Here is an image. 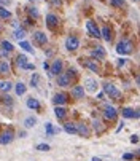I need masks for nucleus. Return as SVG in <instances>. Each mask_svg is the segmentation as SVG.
I'll return each mask as SVG.
<instances>
[{"label": "nucleus", "instance_id": "nucleus-25", "mask_svg": "<svg viewBox=\"0 0 140 161\" xmlns=\"http://www.w3.org/2000/svg\"><path fill=\"white\" fill-rule=\"evenodd\" d=\"M11 18V11L7 10L5 7H0V19H10Z\"/></svg>", "mask_w": 140, "mask_h": 161}, {"label": "nucleus", "instance_id": "nucleus-43", "mask_svg": "<svg viewBox=\"0 0 140 161\" xmlns=\"http://www.w3.org/2000/svg\"><path fill=\"white\" fill-rule=\"evenodd\" d=\"M10 0H0V5H8Z\"/></svg>", "mask_w": 140, "mask_h": 161}, {"label": "nucleus", "instance_id": "nucleus-26", "mask_svg": "<svg viewBox=\"0 0 140 161\" xmlns=\"http://www.w3.org/2000/svg\"><path fill=\"white\" fill-rule=\"evenodd\" d=\"M13 37H14L16 40H19V42H21L22 38L26 37V31L22 29V27H21V29H16V31H14V34H13Z\"/></svg>", "mask_w": 140, "mask_h": 161}, {"label": "nucleus", "instance_id": "nucleus-40", "mask_svg": "<svg viewBox=\"0 0 140 161\" xmlns=\"http://www.w3.org/2000/svg\"><path fill=\"white\" fill-rule=\"evenodd\" d=\"M0 58H8V51H5L3 48H0Z\"/></svg>", "mask_w": 140, "mask_h": 161}, {"label": "nucleus", "instance_id": "nucleus-18", "mask_svg": "<svg viewBox=\"0 0 140 161\" xmlns=\"http://www.w3.org/2000/svg\"><path fill=\"white\" fill-rule=\"evenodd\" d=\"M100 34H102V38H104L105 42H108V43H110V42L113 40V31H111L108 26H104V27H102V31H100Z\"/></svg>", "mask_w": 140, "mask_h": 161}, {"label": "nucleus", "instance_id": "nucleus-7", "mask_svg": "<svg viewBox=\"0 0 140 161\" xmlns=\"http://www.w3.org/2000/svg\"><path fill=\"white\" fill-rule=\"evenodd\" d=\"M13 137H14V134H13L11 129L3 131L2 134H0V144H2V145H8V144H11V142H13Z\"/></svg>", "mask_w": 140, "mask_h": 161}, {"label": "nucleus", "instance_id": "nucleus-30", "mask_svg": "<svg viewBox=\"0 0 140 161\" xmlns=\"http://www.w3.org/2000/svg\"><path fill=\"white\" fill-rule=\"evenodd\" d=\"M2 48H3L5 51H8V53H11V51L14 50V47H13L8 40H3V42H2Z\"/></svg>", "mask_w": 140, "mask_h": 161}, {"label": "nucleus", "instance_id": "nucleus-22", "mask_svg": "<svg viewBox=\"0 0 140 161\" xmlns=\"http://www.w3.org/2000/svg\"><path fill=\"white\" fill-rule=\"evenodd\" d=\"M14 89H16V94H18V96H22V94H26V91H27L26 85H24V83H21V81L14 85Z\"/></svg>", "mask_w": 140, "mask_h": 161}, {"label": "nucleus", "instance_id": "nucleus-29", "mask_svg": "<svg viewBox=\"0 0 140 161\" xmlns=\"http://www.w3.org/2000/svg\"><path fill=\"white\" fill-rule=\"evenodd\" d=\"M11 88H13V83L11 81H2V83H0V89H2L3 93H8Z\"/></svg>", "mask_w": 140, "mask_h": 161}, {"label": "nucleus", "instance_id": "nucleus-21", "mask_svg": "<svg viewBox=\"0 0 140 161\" xmlns=\"http://www.w3.org/2000/svg\"><path fill=\"white\" fill-rule=\"evenodd\" d=\"M26 104H27V107L32 108V110H38V108H40V102H38V99H35V97H29Z\"/></svg>", "mask_w": 140, "mask_h": 161}, {"label": "nucleus", "instance_id": "nucleus-11", "mask_svg": "<svg viewBox=\"0 0 140 161\" xmlns=\"http://www.w3.org/2000/svg\"><path fill=\"white\" fill-rule=\"evenodd\" d=\"M57 24H59V19H57L56 14H53V13L46 14V26H48L50 29H54Z\"/></svg>", "mask_w": 140, "mask_h": 161}, {"label": "nucleus", "instance_id": "nucleus-36", "mask_svg": "<svg viewBox=\"0 0 140 161\" xmlns=\"http://www.w3.org/2000/svg\"><path fill=\"white\" fill-rule=\"evenodd\" d=\"M29 14H30V18H34V19H37L38 16H40V13H38V10L34 7V8H29Z\"/></svg>", "mask_w": 140, "mask_h": 161}, {"label": "nucleus", "instance_id": "nucleus-46", "mask_svg": "<svg viewBox=\"0 0 140 161\" xmlns=\"http://www.w3.org/2000/svg\"><path fill=\"white\" fill-rule=\"evenodd\" d=\"M53 3L54 5H61V0H53Z\"/></svg>", "mask_w": 140, "mask_h": 161}, {"label": "nucleus", "instance_id": "nucleus-41", "mask_svg": "<svg viewBox=\"0 0 140 161\" xmlns=\"http://www.w3.org/2000/svg\"><path fill=\"white\" fill-rule=\"evenodd\" d=\"M131 142H132V144H137V142H138V136H132V137H131Z\"/></svg>", "mask_w": 140, "mask_h": 161}, {"label": "nucleus", "instance_id": "nucleus-3", "mask_svg": "<svg viewBox=\"0 0 140 161\" xmlns=\"http://www.w3.org/2000/svg\"><path fill=\"white\" fill-rule=\"evenodd\" d=\"M86 31L88 34L92 37V38H100L102 34H100V29L97 27V24L94 21H86Z\"/></svg>", "mask_w": 140, "mask_h": 161}, {"label": "nucleus", "instance_id": "nucleus-33", "mask_svg": "<svg viewBox=\"0 0 140 161\" xmlns=\"http://www.w3.org/2000/svg\"><path fill=\"white\" fill-rule=\"evenodd\" d=\"M38 80H40L38 74H34L32 78H30V86H32V88H37V86H38Z\"/></svg>", "mask_w": 140, "mask_h": 161}, {"label": "nucleus", "instance_id": "nucleus-39", "mask_svg": "<svg viewBox=\"0 0 140 161\" xmlns=\"http://www.w3.org/2000/svg\"><path fill=\"white\" fill-rule=\"evenodd\" d=\"M126 62H127V59H124V58L118 59V65H120V67H124V65H126Z\"/></svg>", "mask_w": 140, "mask_h": 161}, {"label": "nucleus", "instance_id": "nucleus-31", "mask_svg": "<svg viewBox=\"0 0 140 161\" xmlns=\"http://www.w3.org/2000/svg\"><path fill=\"white\" fill-rule=\"evenodd\" d=\"M45 131H46V134H50V136H53V134L59 132V129L53 128V125H51V123H46V128H45Z\"/></svg>", "mask_w": 140, "mask_h": 161}, {"label": "nucleus", "instance_id": "nucleus-10", "mask_svg": "<svg viewBox=\"0 0 140 161\" xmlns=\"http://www.w3.org/2000/svg\"><path fill=\"white\" fill-rule=\"evenodd\" d=\"M77 129H78V136H81V137H89L91 136V129H89V126L88 125H84V123H78L77 125Z\"/></svg>", "mask_w": 140, "mask_h": 161}, {"label": "nucleus", "instance_id": "nucleus-44", "mask_svg": "<svg viewBox=\"0 0 140 161\" xmlns=\"http://www.w3.org/2000/svg\"><path fill=\"white\" fill-rule=\"evenodd\" d=\"M135 83H137V85H138V86H140V74H138V75H137V77H135Z\"/></svg>", "mask_w": 140, "mask_h": 161}, {"label": "nucleus", "instance_id": "nucleus-8", "mask_svg": "<svg viewBox=\"0 0 140 161\" xmlns=\"http://www.w3.org/2000/svg\"><path fill=\"white\" fill-rule=\"evenodd\" d=\"M62 67H64L62 61H61V59H56V61L53 62L51 69H50V72H51V75H54V77L61 75V74H62Z\"/></svg>", "mask_w": 140, "mask_h": 161}, {"label": "nucleus", "instance_id": "nucleus-24", "mask_svg": "<svg viewBox=\"0 0 140 161\" xmlns=\"http://www.w3.org/2000/svg\"><path fill=\"white\" fill-rule=\"evenodd\" d=\"M16 64H18L21 69H26V65H27L29 62H27V58H26L24 54H19V56L16 58Z\"/></svg>", "mask_w": 140, "mask_h": 161}, {"label": "nucleus", "instance_id": "nucleus-12", "mask_svg": "<svg viewBox=\"0 0 140 161\" xmlns=\"http://www.w3.org/2000/svg\"><path fill=\"white\" fill-rule=\"evenodd\" d=\"M67 101H68V96L65 93H57V94H54V99H53L54 105H64V104H67Z\"/></svg>", "mask_w": 140, "mask_h": 161}, {"label": "nucleus", "instance_id": "nucleus-20", "mask_svg": "<svg viewBox=\"0 0 140 161\" xmlns=\"http://www.w3.org/2000/svg\"><path fill=\"white\" fill-rule=\"evenodd\" d=\"M56 117H57V120H65V117H67V108H64V107H61V105H56Z\"/></svg>", "mask_w": 140, "mask_h": 161}, {"label": "nucleus", "instance_id": "nucleus-9", "mask_svg": "<svg viewBox=\"0 0 140 161\" xmlns=\"http://www.w3.org/2000/svg\"><path fill=\"white\" fill-rule=\"evenodd\" d=\"M72 97L77 99V101L83 99V97H84V86H80V85L73 86V88H72Z\"/></svg>", "mask_w": 140, "mask_h": 161}, {"label": "nucleus", "instance_id": "nucleus-27", "mask_svg": "<svg viewBox=\"0 0 140 161\" xmlns=\"http://www.w3.org/2000/svg\"><path fill=\"white\" fill-rule=\"evenodd\" d=\"M110 7H113V8H123V7H126V2H124V0H110Z\"/></svg>", "mask_w": 140, "mask_h": 161}, {"label": "nucleus", "instance_id": "nucleus-38", "mask_svg": "<svg viewBox=\"0 0 140 161\" xmlns=\"http://www.w3.org/2000/svg\"><path fill=\"white\" fill-rule=\"evenodd\" d=\"M135 156L134 155H131V153H126V155H123V159H126V161H132Z\"/></svg>", "mask_w": 140, "mask_h": 161}, {"label": "nucleus", "instance_id": "nucleus-6", "mask_svg": "<svg viewBox=\"0 0 140 161\" xmlns=\"http://www.w3.org/2000/svg\"><path fill=\"white\" fill-rule=\"evenodd\" d=\"M104 118L107 120V121H116L118 120V112H116L113 107H110V105H107L105 107V110H104Z\"/></svg>", "mask_w": 140, "mask_h": 161}, {"label": "nucleus", "instance_id": "nucleus-47", "mask_svg": "<svg viewBox=\"0 0 140 161\" xmlns=\"http://www.w3.org/2000/svg\"><path fill=\"white\" fill-rule=\"evenodd\" d=\"M92 161H102L100 158H92Z\"/></svg>", "mask_w": 140, "mask_h": 161}, {"label": "nucleus", "instance_id": "nucleus-5", "mask_svg": "<svg viewBox=\"0 0 140 161\" xmlns=\"http://www.w3.org/2000/svg\"><path fill=\"white\" fill-rule=\"evenodd\" d=\"M65 48H67L68 51H77V50L80 48V40H78V37H75V35L67 37V40H65Z\"/></svg>", "mask_w": 140, "mask_h": 161}, {"label": "nucleus", "instance_id": "nucleus-4", "mask_svg": "<svg viewBox=\"0 0 140 161\" xmlns=\"http://www.w3.org/2000/svg\"><path fill=\"white\" fill-rule=\"evenodd\" d=\"M81 64L86 67V69H89V70H92L94 74H100V67H99V64H97V59H94V58H91V59H81Z\"/></svg>", "mask_w": 140, "mask_h": 161}, {"label": "nucleus", "instance_id": "nucleus-19", "mask_svg": "<svg viewBox=\"0 0 140 161\" xmlns=\"http://www.w3.org/2000/svg\"><path fill=\"white\" fill-rule=\"evenodd\" d=\"M120 112H121V115H123V118H135V108L123 107Z\"/></svg>", "mask_w": 140, "mask_h": 161}, {"label": "nucleus", "instance_id": "nucleus-13", "mask_svg": "<svg viewBox=\"0 0 140 161\" xmlns=\"http://www.w3.org/2000/svg\"><path fill=\"white\" fill-rule=\"evenodd\" d=\"M84 88L89 91V93H96L97 91V81L94 78H86L84 80Z\"/></svg>", "mask_w": 140, "mask_h": 161}, {"label": "nucleus", "instance_id": "nucleus-2", "mask_svg": "<svg viewBox=\"0 0 140 161\" xmlns=\"http://www.w3.org/2000/svg\"><path fill=\"white\" fill-rule=\"evenodd\" d=\"M104 91H105V94L107 96H110V99L111 101H115V102H118V101H121V93L118 89L115 88V85L113 83H104Z\"/></svg>", "mask_w": 140, "mask_h": 161}, {"label": "nucleus", "instance_id": "nucleus-23", "mask_svg": "<svg viewBox=\"0 0 140 161\" xmlns=\"http://www.w3.org/2000/svg\"><path fill=\"white\" fill-rule=\"evenodd\" d=\"M64 129H65V132H68V134H77V132H78L75 123H65V125H64Z\"/></svg>", "mask_w": 140, "mask_h": 161}, {"label": "nucleus", "instance_id": "nucleus-28", "mask_svg": "<svg viewBox=\"0 0 140 161\" xmlns=\"http://www.w3.org/2000/svg\"><path fill=\"white\" fill-rule=\"evenodd\" d=\"M35 125H37V118L35 117H29V118L24 120V126L26 128H34Z\"/></svg>", "mask_w": 140, "mask_h": 161}, {"label": "nucleus", "instance_id": "nucleus-17", "mask_svg": "<svg viewBox=\"0 0 140 161\" xmlns=\"http://www.w3.org/2000/svg\"><path fill=\"white\" fill-rule=\"evenodd\" d=\"M34 40L40 45V47H43V45H46V42H48V37H46V34H43V32H35L34 34Z\"/></svg>", "mask_w": 140, "mask_h": 161}, {"label": "nucleus", "instance_id": "nucleus-16", "mask_svg": "<svg viewBox=\"0 0 140 161\" xmlns=\"http://www.w3.org/2000/svg\"><path fill=\"white\" fill-rule=\"evenodd\" d=\"M11 74V67L8 64V61H0V77H5Z\"/></svg>", "mask_w": 140, "mask_h": 161}, {"label": "nucleus", "instance_id": "nucleus-37", "mask_svg": "<svg viewBox=\"0 0 140 161\" xmlns=\"http://www.w3.org/2000/svg\"><path fill=\"white\" fill-rule=\"evenodd\" d=\"M2 102H5V104H8L10 107L13 105V97H10V96H3L2 97Z\"/></svg>", "mask_w": 140, "mask_h": 161}, {"label": "nucleus", "instance_id": "nucleus-45", "mask_svg": "<svg viewBox=\"0 0 140 161\" xmlns=\"http://www.w3.org/2000/svg\"><path fill=\"white\" fill-rule=\"evenodd\" d=\"M135 118H140V108L135 110Z\"/></svg>", "mask_w": 140, "mask_h": 161}, {"label": "nucleus", "instance_id": "nucleus-1", "mask_svg": "<svg viewBox=\"0 0 140 161\" xmlns=\"http://www.w3.org/2000/svg\"><path fill=\"white\" fill-rule=\"evenodd\" d=\"M132 51H134V43L129 38H123L116 45V53L118 54H131Z\"/></svg>", "mask_w": 140, "mask_h": 161}, {"label": "nucleus", "instance_id": "nucleus-14", "mask_svg": "<svg viewBox=\"0 0 140 161\" xmlns=\"http://www.w3.org/2000/svg\"><path fill=\"white\" fill-rule=\"evenodd\" d=\"M57 85L62 86V88H67V86L72 85V80L68 78L67 74H61V75H57Z\"/></svg>", "mask_w": 140, "mask_h": 161}, {"label": "nucleus", "instance_id": "nucleus-34", "mask_svg": "<svg viewBox=\"0 0 140 161\" xmlns=\"http://www.w3.org/2000/svg\"><path fill=\"white\" fill-rule=\"evenodd\" d=\"M100 125H102V123H100L99 120H94V121H92V128H94L97 132H102V131H104V128H102Z\"/></svg>", "mask_w": 140, "mask_h": 161}, {"label": "nucleus", "instance_id": "nucleus-35", "mask_svg": "<svg viewBox=\"0 0 140 161\" xmlns=\"http://www.w3.org/2000/svg\"><path fill=\"white\" fill-rule=\"evenodd\" d=\"M35 148H37L38 152H48V150H50V145H48V144H38Z\"/></svg>", "mask_w": 140, "mask_h": 161}, {"label": "nucleus", "instance_id": "nucleus-32", "mask_svg": "<svg viewBox=\"0 0 140 161\" xmlns=\"http://www.w3.org/2000/svg\"><path fill=\"white\" fill-rule=\"evenodd\" d=\"M21 48L24 51H27V53H34V48L30 47V43H27V42H21Z\"/></svg>", "mask_w": 140, "mask_h": 161}, {"label": "nucleus", "instance_id": "nucleus-42", "mask_svg": "<svg viewBox=\"0 0 140 161\" xmlns=\"http://www.w3.org/2000/svg\"><path fill=\"white\" fill-rule=\"evenodd\" d=\"M26 70H35V65H32V64H27V65H26Z\"/></svg>", "mask_w": 140, "mask_h": 161}, {"label": "nucleus", "instance_id": "nucleus-48", "mask_svg": "<svg viewBox=\"0 0 140 161\" xmlns=\"http://www.w3.org/2000/svg\"><path fill=\"white\" fill-rule=\"evenodd\" d=\"M2 31H3V27H2V26H0V32H2Z\"/></svg>", "mask_w": 140, "mask_h": 161}, {"label": "nucleus", "instance_id": "nucleus-15", "mask_svg": "<svg viewBox=\"0 0 140 161\" xmlns=\"http://www.w3.org/2000/svg\"><path fill=\"white\" fill-rule=\"evenodd\" d=\"M91 56L94 58V59H105L107 53H105V50H104L102 47H96L94 50L91 51Z\"/></svg>", "mask_w": 140, "mask_h": 161}, {"label": "nucleus", "instance_id": "nucleus-49", "mask_svg": "<svg viewBox=\"0 0 140 161\" xmlns=\"http://www.w3.org/2000/svg\"><path fill=\"white\" fill-rule=\"evenodd\" d=\"M137 155H138V156H140V150H138V152H137Z\"/></svg>", "mask_w": 140, "mask_h": 161}]
</instances>
